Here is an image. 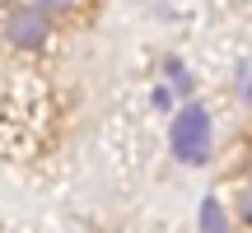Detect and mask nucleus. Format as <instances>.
I'll return each instance as SVG.
<instances>
[{
    "mask_svg": "<svg viewBox=\"0 0 252 233\" xmlns=\"http://www.w3.org/2000/svg\"><path fill=\"white\" fill-rule=\"evenodd\" d=\"M168 145H173V159L178 163L201 168V163L210 159V145H215V121H210V112L187 98L168 121Z\"/></svg>",
    "mask_w": 252,
    "mask_h": 233,
    "instance_id": "nucleus-1",
    "label": "nucleus"
},
{
    "mask_svg": "<svg viewBox=\"0 0 252 233\" xmlns=\"http://www.w3.org/2000/svg\"><path fill=\"white\" fill-rule=\"evenodd\" d=\"M0 37H5V47H14L24 56H42L56 37V19H47L28 0H14V5L0 9Z\"/></svg>",
    "mask_w": 252,
    "mask_h": 233,
    "instance_id": "nucleus-2",
    "label": "nucleus"
},
{
    "mask_svg": "<svg viewBox=\"0 0 252 233\" xmlns=\"http://www.w3.org/2000/svg\"><path fill=\"white\" fill-rule=\"evenodd\" d=\"M196 233H234V219H229V210H224V201H220V196H206V201H201Z\"/></svg>",
    "mask_w": 252,
    "mask_h": 233,
    "instance_id": "nucleus-3",
    "label": "nucleus"
},
{
    "mask_svg": "<svg viewBox=\"0 0 252 233\" xmlns=\"http://www.w3.org/2000/svg\"><path fill=\"white\" fill-rule=\"evenodd\" d=\"M234 224L252 233V173L234 187Z\"/></svg>",
    "mask_w": 252,
    "mask_h": 233,
    "instance_id": "nucleus-4",
    "label": "nucleus"
},
{
    "mask_svg": "<svg viewBox=\"0 0 252 233\" xmlns=\"http://www.w3.org/2000/svg\"><path fill=\"white\" fill-rule=\"evenodd\" d=\"M28 5H37L47 19H56V24H61V19H75V14H84V5H89V0H28Z\"/></svg>",
    "mask_w": 252,
    "mask_h": 233,
    "instance_id": "nucleus-5",
    "label": "nucleus"
},
{
    "mask_svg": "<svg viewBox=\"0 0 252 233\" xmlns=\"http://www.w3.org/2000/svg\"><path fill=\"white\" fill-rule=\"evenodd\" d=\"M234 98L243 103V108H252V56L238 61V70H234Z\"/></svg>",
    "mask_w": 252,
    "mask_h": 233,
    "instance_id": "nucleus-6",
    "label": "nucleus"
},
{
    "mask_svg": "<svg viewBox=\"0 0 252 233\" xmlns=\"http://www.w3.org/2000/svg\"><path fill=\"white\" fill-rule=\"evenodd\" d=\"M168 98H173V93H168V89L159 84V89H154V103H159V112H168Z\"/></svg>",
    "mask_w": 252,
    "mask_h": 233,
    "instance_id": "nucleus-7",
    "label": "nucleus"
}]
</instances>
